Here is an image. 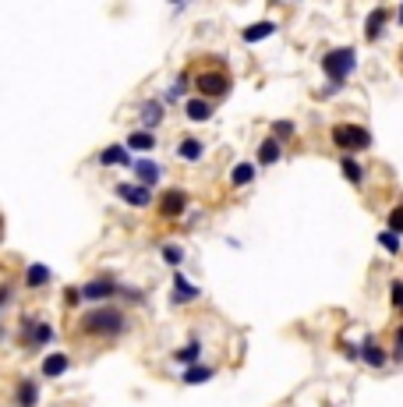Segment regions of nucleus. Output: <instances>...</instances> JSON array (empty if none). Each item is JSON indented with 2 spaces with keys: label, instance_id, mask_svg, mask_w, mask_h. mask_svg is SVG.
Returning a JSON list of instances; mask_svg holds the SVG:
<instances>
[{
  "label": "nucleus",
  "instance_id": "9d476101",
  "mask_svg": "<svg viewBox=\"0 0 403 407\" xmlns=\"http://www.w3.org/2000/svg\"><path fill=\"white\" fill-rule=\"evenodd\" d=\"M15 400H18V407H36L39 404V386L32 379H21L18 390H15Z\"/></svg>",
  "mask_w": 403,
  "mask_h": 407
},
{
  "label": "nucleus",
  "instance_id": "a211bd4d",
  "mask_svg": "<svg viewBox=\"0 0 403 407\" xmlns=\"http://www.w3.org/2000/svg\"><path fill=\"white\" fill-rule=\"evenodd\" d=\"M212 375H216V368H209V365H191V368H184L180 379L188 383V386H195V383H209Z\"/></svg>",
  "mask_w": 403,
  "mask_h": 407
},
{
  "label": "nucleus",
  "instance_id": "72a5a7b5",
  "mask_svg": "<svg viewBox=\"0 0 403 407\" xmlns=\"http://www.w3.org/2000/svg\"><path fill=\"white\" fill-rule=\"evenodd\" d=\"M400 21H403V8H400Z\"/></svg>",
  "mask_w": 403,
  "mask_h": 407
},
{
  "label": "nucleus",
  "instance_id": "bb28decb",
  "mask_svg": "<svg viewBox=\"0 0 403 407\" xmlns=\"http://www.w3.org/2000/svg\"><path fill=\"white\" fill-rule=\"evenodd\" d=\"M160 255H163V262H167V266H180V259H184V252H180L177 244H163V248H160Z\"/></svg>",
  "mask_w": 403,
  "mask_h": 407
},
{
  "label": "nucleus",
  "instance_id": "4468645a",
  "mask_svg": "<svg viewBox=\"0 0 403 407\" xmlns=\"http://www.w3.org/2000/svg\"><path fill=\"white\" fill-rule=\"evenodd\" d=\"M202 152H205V145L198 138H180V145H177V156H180V160H188V163H198Z\"/></svg>",
  "mask_w": 403,
  "mask_h": 407
},
{
  "label": "nucleus",
  "instance_id": "393cba45",
  "mask_svg": "<svg viewBox=\"0 0 403 407\" xmlns=\"http://www.w3.org/2000/svg\"><path fill=\"white\" fill-rule=\"evenodd\" d=\"M339 170H344V177H347L350 184H361V177H364L361 163H357V160H350V156H344V160H339Z\"/></svg>",
  "mask_w": 403,
  "mask_h": 407
},
{
  "label": "nucleus",
  "instance_id": "4be33fe9",
  "mask_svg": "<svg viewBox=\"0 0 403 407\" xmlns=\"http://www.w3.org/2000/svg\"><path fill=\"white\" fill-rule=\"evenodd\" d=\"M198 354H202V340H191V343H184V347H180L174 358H177V361H184V365L191 368V365H198Z\"/></svg>",
  "mask_w": 403,
  "mask_h": 407
},
{
  "label": "nucleus",
  "instance_id": "5701e85b",
  "mask_svg": "<svg viewBox=\"0 0 403 407\" xmlns=\"http://www.w3.org/2000/svg\"><path fill=\"white\" fill-rule=\"evenodd\" d=\"M212 117V107H209V100H188V120H209Z\"/></svg>",
  "mask_w": 403,
  "mask_h": 407
},
{
  "label": "nucleus",
  "instance_id": "6e6552de",
  "mask_svg": "<svg viewBox=\"0 0 403 407\" xmlns=\"http://www.w3.org/2000/svg\"><path fill=\"white\" fill-rule=\"evenodd\" d=\"M184 209H188V195H184L180 188H170L167 195H160V212L163 216H180Z\"/></svg>",
  "mask_w": 403,
  "mask_h": 407
},
{
  "label": "nucleus",
  "instance_id": "412c9836",
  "mask_svg": "<svg viewBox=\"0 0 403 407\" xmlns=\"http://www.w3.org/2000/svg\"><path fill=\"white\" fill-rule=\"evenodd\" d=\"M142 117H145V132H149V128H156V124L163 120V103H160V100L142 103Z\"/></svg>",
  "mask_w": 403,
  "mask_h": 407
},
{
  "label": "nucleus",
  "instance_id": "20e7f679",
  "mask_svg": "<svg viewBox=\"0 0 403 407\" xmlns=\"http://www.w3.org/2000/svg\"><path fill=\"white\" fill-rule=\"evenodd\" d=\"M195 85H198L202 100H216V96H227L230 92V75L227 71H198Z\"/></svg>",
  "mask_w": 403,
  "mask_h": 407
},
{
  "label": "nucleus",
  "instance_id": "aec40b11",
  "mask_svg": "<svg viewBox=\"0 0 403 407\" xmlns=\"http://www.w3.org/2000/svg\"><path fill=\"white\" fill-rule=\"evenodd\" d=\"M100 163L103 167H113V163H128V145H106L100 152Z\"/></svg>",
  "mask_w": 403,
  "mask_h": 407
},
{
  "label": "nucleus",
  "instance_id": "f8f14e48",
  "mask_svg": "<svg viewBox=\"0 0 403 407\" xmlns=\"http://www.w3.org/2000/svg\"><path fill=\"white\" fill-rule=\"evenodd\" d=\"M25 284L32 287V291L46 287V284H50V266H43V262H32V266L25 269Z\"/></svg>",
  "mask_w": 403,
  "mask_h": 407
},
{
  "label": "nucleus",
  "instance_id": "423d86ee",
  "mask_svg": "<svg viewBox=\"0 0 403 407\" xmlns=\"http://www.w3.org/2000/svg\"><path fill=\"white\" fill-rule=\"evenodd\" d=\"M25 343L28 347H46V343L53 340V329L46 323H32V319H25V329H21Z\"/></svg>",
  "mask_w": 403,
  "mask_h": 407
},
{
  "label": "nucleus",
  "instance_id": "1a4fd4ad",
  "mask_svg": "<svg viewBox=\"0 0 403 407\" xmlns=\"http://www.w3.org/2000/svg\"><path fill=\"white\" fill-rule=\"evenodd\" d=\"M160 177H163V170L152 163V160H138V163H135V181H138V184L152 188V184H160Z\"/></svg>",
  "mask_w": 403,
  "mask_h": 407
},
{
  "label": "nucleus",
  "instance_id": "f3484780",
  "mask_svg": "<svg viewBox=\"0 0 403 407\" xmlns=\"http://www.w3.org/2000/svg\"><path fill=\"white\" fill-rule=\"evenodd\" d=\"M276 33V25L272 21H255V25H247L244 28V43H259V39H269Z\"/></svg>",
  "mask_w": 403,
  "mask_h": 407
},
{
  "label": "nucleus",
  "instance_id": "473e14b6",
  "mask_svg": "<svg viewBox=\"0 0 403 407\" xmlns=\"http://www.w3.org/2000/svg\"><path fill=\"white\" fill-rule=\"evenodd\" d=\"M393 358H400V361H403V326L396 329V347H393Z\"/></svg>",
  "mask_w": 403,
  "mask_h": 407
},
{
  "label": "nucleus",
  "instance_id": "c756f323",
  "mask_svg": "<svg viewBox=\"0 0 403 407\" xmlns=\"http://www.w3.org/2000/svg\"><path fill=\"white\" fill-rule=\"evenodd\" d=\"M389 230H393V234H403V206H396V209L389 212Z\"/></svg>",
  "mask_w": 403,
  "mask_h": 407
},
{
  "label": "nucleus",
  "instance_id": "b1692460",
  "mask_svg": "<svg viewBox=\"0 0 403 407\" xmlns=\"http://www.w3.org/2000/svg\"><path fill=\"white\" fill-rule=\"evenodd\" d=\"M230 181H234L237 188L252 184V181H255V163H237V167H234V174H230Z\"/></svg>",
  "mask_w": 403,
  "mask_h": 407
},
{
  "label": "nucleus",
  "instance_id": "a878e982",
  "mask_svg": "<svg viewBox=\"0 0 403 407\" xmlns=\"http://www.w3.org/2000/svg\"><path fill=\"white\" fill-rule=\"evenodd\" d=\"M152 145H156V138H152V132H135L128 138V149H138V152H149Z\"/></svg>",
  "mask_w": 403,
  "mask_h": 407
},
{
  "label": "nucleus",
  "instance_id": "2f4dec72",
  "mask_svg": "<svg viewBox=\"0 0 403 407\" xmlns=\"http://www.w3.org/2000/svg\"><path fill=\"white\" fill-rule=\"evenodd\" d=\"M393 305L403 308V280H396V284H393Z\"/></svg>",
  "mask_w": 403,
  "mask_h": 407
},
{
  "label": "nucleus",
  "instance_id": "7c9ffc66",
  "mask_svg": "<svg viewBox=\"0 0 403 407\" xmlns=\"http://www.w3.org/2000/svg\"><path fill=\"white\" fill-rule=\"evenodd\" d=\"M272 135H276V138H290V135H294V124H290V120H276V124H272Z\"/></svg>",
  "mask_w": 403,
  "mask_h": 407
},
{
  "label": "nucleus",
  "instance_id": "dca6fc26",
  "mask_svg": "<svg viewBox=\"0 0 403 407\" xmlns=\"http://www.w3.org/2000/svg\"><path fill=\"white\" fill-rule=\"evenodd\" d=\"M361 354H364V361H368V365H375V368H379V365H386V351L375 343V336H364Z\"/></svg>",
  "mask_w": 403,
  "mask_h": 407
},
{
  "label": "nucleus",
  "instance_id": "2eb2a0df",
  "mask_svg": "<svg viewBox=\"0 0 403 407\" xmlns=\"http://www.w3.org/2000/svg\"><path fill=\"white\" fill-rule=\"evenodd\" d=\"M195 298H198V287H195V284H188V280H184V276L177 273V276H174V301H177V305H184V301H195Z\"/></svg>",
  "mask_w": 403,
  "mask_h": 407
},
{
  "label": "nucleus",
  "instance_id": "39448f33",
  "mask_svg": "<svg viewBox=\"0 0 403 407\" xmlns=\"http://www.w3.org/2000/svg\"><path fill=\"white\" fill-rule=\"evenodd\" d=\"M117 291H120V284L113 276H96V280H88V284H82L85 301H103V298H113Z\"/></svg>",
  "mask_w": 403,
  "mask_h": 407
},
{
  "label": "nucleus",
  "instance_id": "9b49d317",
  "mask_svg": "<svg viewBox=\"0 0 403 407\" xmlns=\"http://www.w3.org/2000/svg\"><path fill=\"white\" fill-rule=\"evenodd\" d=\"M280 156H283V142H280V138H265V142L259 145V163H262V167H272Z\"/></svg>",
  "mask_w": 403,
  "mask_h": 407
},
{
  "label": "nucleus",
  "instance_id": "0eeeda50",
  "mask_svg": "<svg viewBox=\"0 0 403 407\" xmlns=\"http://www.w3.org/2000/svg\"><path fill=\"white\" fill-rule=\"evenodd\" d=\"M117 195L124 199V202H128V206H149L152 202V192H149V188L145 184H117Z\"/></svg>",
  "mask_w": 403,
  "mask_h": 407
},
{
  "label": "nucleus",
  "instance_id": "ddd939ff",
  "mask_svg": "<svg viewBox=\"0 0 403 407\" xmlns=\"http://www.w3.org/2000/svg\"><path fill=\"white\" fill-rule=\"evenodd\" d=\"M386 18H389V11H386V8H375V11H371V15H368V21H364V36H368V39H379V36H382Z\"/></svg>",
  "mask_w": 403,
  "mask_h": 407
},
{
  "label": "nucleus",
  "instance_id": "cd10ccee",
  "mask_svg": "<svg viewBox=\"0 0 403 407\" xmlns=\"http://www.w3.org/2000/svg\"><path fill=\"white\" fill-rule=\"evenodd\" d=\"M379 244L386 248V252L400 255V234H393V230H382V234H379Z\"/></svg>",
  "mask_w": 403,
  "mask_h": 407
},
{
  "label": "nucleus",
  "instance_id": "7ed1b4c3",
  "mask_svg": "<svg viewBox=\"0 0 403 407\" xmlns=\"http://www.w3.org/2000/svg\"><path fill=\"white\" fill-rule=\"evenodd\" d=\"M332 145L347 149V152H361L371 145V132L361 128V124H336L332 128Z\"/></svg>",
  "mask_w": 403,
  "mask_h": 407
},
{
  "label": "nucleus",
  "instance_id": "6ab92c4d",
  "mask_svg": "<svg viewBox=\"0 0 403 407\" xmlns=\"http://www.w3.org/2000/svg\"><path fill=\"white\" fill-rule=\"evenodd\" d=\"M68 372V354H50L43 361V375L46 379H57V375H64Z\"/></svg>",
  "mask_w": 403,
  "mask_h": 407
},
{
  "label": "nucleus",
  "instance_id": "f03ea898",
  "mask_svg": "<svg viewBox=\"0 0 403 407\" xmlns=\"http://www.w3.org/2000/svg\"><path fill=\"white\" fill-rule=\"evenodd\" d=\"M82 329L85 333H100V336H113V333L124 329V311H117V308L85 311V316H82Z\"/></svg>",
  "mask_w": 403,
  "mask_h": 407
},
{
  "label": "nucleus",
  "instance_id": "f257e3e1",
  "mask_svg": "<svg viewBox=\"0 0 403 407\" xmlns=\"http://www.w3.org/2000/svg\"><path fill=\"white\" fill-rule=\"evenodd\" d=\"M354 68H357V53H354V46L329 50V53L322 57V71L329 75V92L344 85V82L350 78V71H354Z\"/></svg>",
  "mask_w": 403,
  "mask_h": 407
},
{
  "label": "nucleus",
  "instance_id": "c85d7f7f",
  "mask_svg": "<svg viewBox=\"0 0 403 407\" xmlns=\"http://www.w3.org/2000/svg\"><path fill=\"white\" fill-rule=\"evenodd\" d=\"M184 89H188V75H180L170 89H167V103H174V100H180L184 96Z\"/></svg>",
  "mask_w": 403,
  "mask_h": 407
}]
</instances>
